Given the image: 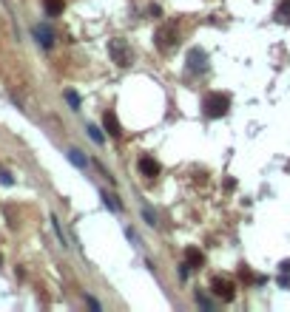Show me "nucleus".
I'll list each match as a JSON object with an SVG mask.
<instances>
[{"instance_id":"1a4fd4ad","label":"nucleus","mask_w":290,"mask_h":312,"mask_svg":"<svg viewBox=\"0 0 290 312\" xmlns=\"http://www.w3.org/2000/svg\"><path fill=\"white\" fill-rule=\"evenodd\" d=\"M69 159H71V165H74V168L86 170V156L80 154V150H69Z\"/></svg>"},{"instance_id":"dca6fc26","label":"nucleus","mask_w":290,"mask_h":312,"mask_svg":"<svg viewBox=\"0 0 290 312\" xmlns=\"http://www.w3.org/2000/svg\"><path fill=\"white\" fill-rule=\"evenodd\" d=\"M142 216L148 218V224H157V216H154V213H151V210H145V213H142Z\"/></svg>"},{"instance_id":"2eb2a0df","label":"nucleus","mask_w":290,"mask_h":312,"mask_svg":"<svg viewBox=\"0 0 290 312\" xmlns=\"http://www.w3.org/2000/svg\"><path fill=\"white\" fill-rule=\"evenodd\" d=\"M66 100L71 102V108H80V100H77V94H74V91H66Z\"/></svg>"},{"instance_id":"7ed1b4c3","label":"nucleus","mask_w":290,"mask_h":312,"mask_svg":"<svg viewBox=\"0 0 290 312\" xmlns=\"http://www.w3.org/2000/svg\"><path fill=\"white\" fill-rule=\"evenodd\" d=\"M176 43V28L174 26H162L157 32V46L159 48H171Z\"/></svg>"},{"instance_id":"9d476101","label":"nucleus","mask_w":290,"mask_h":312,"mask_svg":"<svg viewBox=\"0 0 290 312\" xmlns=\"http://www.w3.org/2000/svg\"><path fill=\"white\" fill-rule=\"evenodd\" d=\"M188 60H191V68L196 71V68H205V54L202 52H191V57H188Z\"/></svg>"},{"instance_id":"6e6552de","label":"nucleus","mask_w":290,"mask_h":312,"mask_svg":"<svg viewBox=\"0 0 290 312\" xmlns=\"http://www.w3.org/2000/svg\"><path fill=\"white\" fill-rule=\"evenodd\" d=\"M106 130L111 134V136H120V134H123V128H120V122H117L114 111H108V114H106Z\"/></svg>"},{"instance_id":"20e7f679","label":"nucleus","mask_w":290,"mask_h":312,"mask_svg":"<svg viewBox=\"0 0 290 312\" xmlns=\"http://www.w3.org/2000/svg\"><path fill=\"white\" fill-rule=\"evenodd\" d=\"M213 295L216 298H222V301H233V284L230 281H213Z\"/></svg>"},{"instance_id":"9b49d317","label":"nucleus","mask_w":290,"mask_h":312,"mask_svg":"<svg viewBox=\"0 0 290 312\" xmlns=\"http://www.w3.org/2000/svg\"><path fill=\"white\" fill-rule=\"evenodd\" d=\"M46 3V12H49V14H60L63 12V0H43Z\"/></svg>"},{"instance_id":"f03ea898","label":"nucleus","mask_w":290,"mask_h":312,"mask_svg":"<svg viewBox=\"0 0 290 312\" xmlns=\"http://www.w3.org/2000/svg\"><path fill=\"white\" fill-rule=\"evenodd\" d=\"M108 52H111L117 66H128V62H131V54H128L123 40H111V43H108Z\"/></svg>"},{"instance_id":"ddd939ff","label":"nucleus","mask_w":290,"mask_h":312,"mask_svg":"<svg viewBox=\"0 0 290 312\" xmlns=\"http://www.w3.org/2000/svg\"><path fill=\"white\" fill-rule=\"evenodd\" d=\"M88 136L94 139L97 145H103V134H100V130H97V128H94V125H88Z\"/></svg>"},{"instance_id":"f3484780","label":"nucleus","mask_w":290,"mask_h":312,"mask_svg":"<svg viewBox=\"0 0 290 312\" xmlns=\"http://www.w3.org/2000/svg\"><path fill=\"white\" fill-rule=\"evenodd\" d=\"M281 272H290V261H281Z\"/></svg>"},{"instance_id":"4468645a","label":"nucleus","mask_w":290,"mask_h":312,"mask_svg":"<svg viewBox=\"0 0 290 312\" xmlns=\"http://www.w3.org/2000/svg\"><path fill=\"white\" fill-rule=\"evenodd\" d=\"M103 202H106V208H108V210H114V213H117V210H120V204H117V202L111 199L108 193H103Z\"/></svg>"},{"instance_id":"f8f14e48","label":"nucleus","mask_w":290,"mask_h":312,"mask_svg":"<svg viewBox=\"0 0 290 312\" xmlns=\"http://www.w3.org/2000/svg\"><path fill=\"white\" fill-rule=\"evenodd\" d=\"M279 18L281 20H290V0H284V3L279 6Z\"/></svg>"},{"instance_id":"423d86ee","label":"nucleus","mask_w":290,"mask_h":312,"mask_svg":"<svg viewBox=\"0 0 290 312\" xmlns=\"http://www.w3.org/2000/svg\"><path fill=\"white\" fill-rule=\"evenodd\" d=\"M140 170H142V176H157L159 165L151 159V156H142V159H140Z\"/></svg>"},{"instance_id":"f257e3e1","label":"nucleus","mask_w":290,"mask_h":312,"mask_svg":"<svg viewBox=\"0 0 290 312\" xmlns=\"http://www.w3.org/2000/svg\"><path fill=\"white\" fill-rule=\"evenodd\" d=\"M202 105H205V114H208V116H222V114L228 111L230 100L228 96H222V94H208Z\"/></svg>"},{"instance_id":"39448f33","label":"nucleus","mask_w":290,"mask_h":312,"mask_svg":"<svg viewBox=\"0 0 290 312\" xmlns=\"http://www.w3.org/2000/svg\"><path fill=\"white\" fill-rule=\"evenodd\" d=\"M35 37L40 40V46H43V48H52L54 34H52V28H49V26H37V28H35Z\"/></svg>"},{"instance_id":"0eeeda50","label":"nucleus","mask_w":290,"mask_h":312,"mask_svg":"<svg viewBox=\"0 0 290 312\" xmlns=\"http://www.w3.org/2000/svg\"><path fill=\"white\" fill-rule=\"evenodd\" d=\"M185 264H188V267H199V264H202V252L196 250V247H188V250H185Z\"/></svg>"}]
</instances>
